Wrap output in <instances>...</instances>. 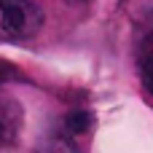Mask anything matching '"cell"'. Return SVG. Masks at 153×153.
I'll use <instances>...</instances> for the list:
<instances>
[{
    "mask_svg": "<svg viewBox=\"0 0 153 153\" xmlns=\"http://www.w3.org/2000/svg\"><path fill=\"white\" fill-rule=\"evenodd\" d=\"M67 3H86V0H67Z\"/></svg>",
    "mask_w": 153,
    "mask_h": 153,
    "instance_id": "277c9868",
    "label": "cell"
},
{
    "mask_svg": "<svg viewBox=\"0 0 153 153\" xmlns=\"http://www.w3.org/2000/svg\"><path fill=\"white\" fill-rule=\"evenodd\" d=\"M140 67H143V81H145V86L153 91V38H148V43L143 46Z\"/></svg>",
    "mask_w": 153,
    "mask_h": 153,
    "instance_id": "3957f363",
    "label": "cell"
},
{
    "mask_svg": "<svg viewBox=\"0 0 153 153\" xmlns=\"http://www.w3.org/2000/svg\"><path fill=\"white\" fill-rule=\"evenodd\" d=\"M40 24V13L27 0H3L0 3V27L11 38H24Z\"/></svg>",
    "mask_w": 153,
    "mask_h": 153,
    "instance_id": "6da1fadb",
    "label": "cell"
},
{
    "mask_svg": "<svg viewBox=\"0 0 153 153\" xmlns=\"http://www.w3.org/2000/svg\"><path fill=\"white\" fill-rule=\"evenodd\" d=\"M89 126H91V113H86V110H73L65 118V129L70 134H83Z\"/></svg>",
    "mask_w": 153,
    "mask_h": 153,
    "instance_id": "7a4b0ae2",
    "label": "cell"
}]
</instances>
